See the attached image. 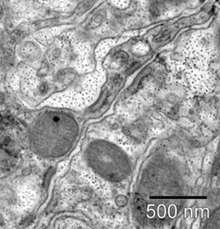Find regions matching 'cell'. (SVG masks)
Returning a JSON list of instances; mask_svg holds the SVG:
<instances>
[{"label": "cell", "mask_w": 220, "mask_h": 229, "mask_svg": "<svg viewBox=\"0 0 220 229\" xmlns=\"http://www.w3.org/2000/svg\"><path fill=\"white\" fill-rule=\"evenodd\" d=\"M7 138L0 137V177L7 174L14 161V154L7 146Z\"/></svg>", "instance_id": "1"}]
</instances>
